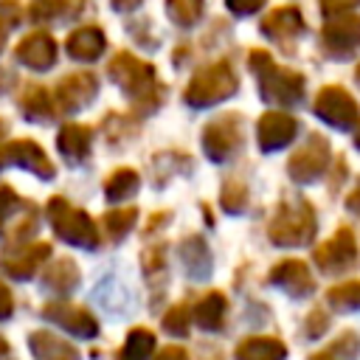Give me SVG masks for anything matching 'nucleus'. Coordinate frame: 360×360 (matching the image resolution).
I'll use <instances>...</instances> for the list:
<instances>
[{"instance_id": "1", "label": "nucleus", "mask_w": 360, "mask_h": 360, "mask_svg": "<svg viewBox=\"0 0 360 360\" xmlns=\"http://www.w3.org/2000/svg\"><path fill=\"white\" fill-rule=\"evenodd\" d=\"M318 231V222H315V211L307 200H290V202H281L270 219V228H267V236L273 245H281V248H298V245H307L312 242Z\"/></svg>"}, {"instance_id": "2", "label": "nucleus", "mask_w": 360, "mask_h": 360, "mask_svg": "<svg viewBox=\"0 0 360 360\" xmlns=\"http://www.w3.org/2000/svg\"><path fill=\"white\" fill-rule=\"evenodd\" d=\"M250 68L259 76L262 96L276 104H295L304 98V76L287 68H278L267 51H250Z\"/></svg>"}, {"instance_id": "3", "label": "nucleus", "mask_w": 360, "mask_h": 360, "mask_svg": "<svg viewBox=\"0 0 360 360\" xmlns=\"http://www.w3.org/2000/svg\"><path fill=\"white\" fill-rule=\"evenodd\" d=\"M110 79L143 107H152L158 101V76L152 65L135 59L132 53H118L110 62Z\"/></svg>"}, {"instance_id": "4", "label": "nucleus", "mask_w": 360, "mask_h": 360, "mask_svg": "<svg viewBox=\"0 0 360 360\" xmlns=\"http://www.w3.org/2000/svg\"><path fill=\"white\" fill-rule=\"evenodd\" d=\"M45 211H48V219H51L53 231L65 242H70L76 248H96L98 245V231H96L93 219L82 208H73L62 197H53Z\"/></svg>"}, {"instance_id": "5", "label": "nucleus", "mask_w": 360, "mask_h": 360, "mask_svg": "<svg viewBox=\"0 0 360 360\" xmlns=\"http://www.w3.org/2000/svg\"><path fill=\"white\" fill-rule=\"evenodd\" d=\"M233 90H236V73L231 70L228 62H217L194 73V79L186 87V101L191 107H208L228 98Z\"/></svg>"}, {"instance_id": "6", "label": "nucleus", "mask_w": 360, "mask_h": 360, "mask_svg": "<svg viewBox=\"0 0 360 360\" xmlns=\"http://www.w3.org/2000/svg\"><path fill=\"white\" fill-rule=\"evenodd\" d=\"M321 42H323V51L335 59H346V56L357 53L360 51V17L349 14V11L332 14L323 22Z\"/></svg>"}, {"instance_id": "7", "label": "nucleus", "mask_w": 360, "mask_h": 360, "mask_svg": "<svg viewBox=\"0 0 360 360\" xmlns=\"http://www.w3.org/2000/svg\"><path fill=\"white\" fill-rule=\"evenodd\" d=\"M242 143V118L236 112H225L205 124L202 129V149L211 160H228Z\"/></svg>"}, {"instance_id": "8", "label": "nucleus", "mask_w": 360, "mask_h": 360, "mask_svg": "<svg viewBox=\"0 0 360 360\" xmlns=\"http://www.w3.org/2000/svg\"><path fill=\"white\" fill-rule=\"evenodd\" d=\"M315 112L321 121L338 127V129H349L357 124L360 118V107L357 101L338 84H329V87H321V93L315 96Z\"/></svg>"}, {"instance_id": "9", "label": "nucleus", "mask_w": 360, "mask_h": 360, "mask_svg": "<svg viewBox=\"0 0 360 360\" xmlns=\"http://www.w3.org/2000/svg\"><path fill=\"white\" fill-rule=\"evenodd\" d=\"M329 166V143L321 135H309L307 143L301 149H295V155L287 163V172L295 183H312L318 180Z\"/></svg>"}, {"instance_id": "10", "label": "nucleus", "mask_w": 360, "mask_h": 360, "mask_svg": "<svg viewBox=\"0 0 360 360\" xmlns=\"http://www.w3.org/2000/svg\"><path fill=\"white\" fill-rule=\"evenodd\" d=\"M312 259L323 273H343L346 267H352L357 259V242H354L352 228H346V225L338 228L332 239H326L323 245L315 248Z\"/></svg>"}, {"instance_id": "11", "label": "nucleus", "mask_w": 360, "mask_h": 360, "mask_svg": "<svg viewBox=\"0 0 360 360\" xmlns=\"http://www.w3.org/2000/svg\"><path fill=\"white\" fill-rule=\"evenodd\" d=\"M42 315H45V318H51L53 323L65 326L68 332L79 335V338H93V335L98 332L96 318H93L84 307L70 304V301H51V304H45V307H42Z\"/></svg>"}, {"instance_id": "12", "label": "nucleus", "mask_w": 360, "mask_h": 360, "mask_svg": "<svg viewBox=\"0 0 360 360\" xmlns=\"http://www.w3.org/2000/svg\"><path fill=\"white\" fill-rule=\"evenodd\" d=\"M298 132V124L290 112H281V110H270L259 118V127H256V135H259V146L264 152H273V149H281L287 146Z\"/></svg>"}, {"instance_id": "13", "label": "nucleus", "mask_w": 360, "mask_h": 360, "mask_svg": "<svg viewBox=\"0 0 360 360\" xmlns=\"http://www.w3.org/2000/svg\"><path fill=\"white\" fill-rule=\"evenodd\" d=\"M51 256V245L48 242H34V245H20V248H8L0 256V267L14 276V278H28L34 276V270H39V264Z\"/></svg>"}, {"instance_id": "14", "label": "nucleus", "mask_w": 360, "mask_h": 360, "mask_svg": "<svg viewBox=\"0 0 360 360\" xmlns=\"http://www.w3.org/2000/svg\"><path fill=\"white\" fill-rule=\"evenodd\" d=\"M270 281L276 287H281L284 292H290L292 298H304L315 290V278L309 273V267L301 259H284L270 270Z\"/></svg>"}, {"instance_id": "15", "label": "nucleus", "mask_w": 360, "mask_h": 360, "mask_svg": "<svg viewBox=\"0 0 360 360\" xmlns=\"http://www.w3.org/2000/svg\"><path fill=\"white\" fill-rule=\"evenodd\" d=\"M6 163H17L22 169H31L39 177H53V163L48 160V155L34 141H11V143L0 146V166H6Z\"/></svg>"}, {"instance_id": "16", "label": "nucleus", "mask_w": 360, "mask_h": 360, "mask_svg": "<svg viewBox=\"0 0 360 360\" xmlns=\"http://www.w3.org/2000/svg\"><path fill=\"white\" fill-rule=\"evenodd\" d=\"M93 93H96V79H93V73H70V76H65L59 84H56V101H53V107L56 110H76V107H82V104H87L90 98H93Z\"/></svg>"}, {"instance_id": "17", "label": "nucleus", "mask_w": 360, "mask_h": 360, "mask_svg": "<svg viewBox=\"0 0 360 360\" xmlns=\"http://www.w3.org/2000/svg\"><path fill=\"white\" fill-rule=\"evenodd\" d=\"M262 31L276 39V42H292L301 31H304V17L295 6H281V8H273L264 20H262ZM290 48V45H287Z\"/></svg>"}, {"instance_id": "18", "label": "nucleus", "mask_w": 360, "mask_h": 360, "mask_svg": "<svg viewBox=\"0 0 360 360\" xmlns=\"http://www.w3.org/2000/svg\"><path fill=\"white\" fill-rule=\"evenodd\" d=\"M17 59H20L22 65L34 68V70H45V68H51L53 59H56V42H53L48 34H42V31L28 34V37L17 45Z\"/></svg>"}, {"instance_id": "19", "label": "nucleus", "mask_w": 360, "mask_h": 360, "mask_svg": "<svg viewBox=\"0 0 360 360\" xmlns=\"http://www.w3.org/2000/svg\"><path fill=\"white\" fill-rule=\"evenodd\" d=\"M233 357L236 360H287V346L278 338L253 335V338H245L236 346Z\"/></svg>"}, {"instance_id": "20", "label": "nucleus", "mask_w": 360, "mask_h": 360, "mask_svg": "<svg viewBox=\"0 0 360 360\" xmlns=\"http://www.w3.org/2000/svg\"><path fill=\"white\" fill-rule=\"evenodd\" d=\"M28 346H31L37 360H79V352L68 340H62L59 335L45 332V329L34 332L28 338Z\"/></svg>"}, {"instance_id": "21", "label": "nucleus", "mask_w": 360, "mask_h": 360, "mask_svg": "<svg viewBox=\"0 0 360 360\" xmlns=\"http://www.w3.org/2000/svg\"><path fill=\"white\" fill-rule=\"evenodd\" d=\"M104 45H107L104 42V34L96 25H84V28H79V31H73L68 37V53L73 59H82V62L96 59L104 51Z\"/></svg>"}, {"instance_id": "22", "label": "nucleus", "mask_w": 360, "mask_h": 360, "mask_svg": "<svg viewBox=\"0 0 360 360\" xmlns=\"http://www.w3.org/2000/svg\"><path fill=\"white\" fill-rule=\"evenodd\" d=\"M225 309H228V301L222 292L211 290L208 295L200 298V304L194 307V321L202 326V329H219L222 326V318H225Z\"/></svg>"}, {"instance_id": "23", "label": "nucleus", "mask_w": 360, "mask_h": 360, "mask_svg": "<svg viewBox=\"0 0 360 360\" xmlns=\"http://www.w3.org/2000/svg\"><path fill=\"white\" fill-rule=\"evenodd\" d=\"M180 256H183V264L191 276H208L211 273V253L200 236H188L180 245Z\"/></svg>"}, {"instance_id": "24", "label": "nucleus", "mask_w": 360, "mask_h": 360, "mask_svg": "<svg viewBox=\"0 0 360 360\" xmlns=\"http://www.w3.org/2000/svg\"><path fill=\"white\" fill-rule=\"evenodd\" d=\"M90 149V129L82 124H68L59 132V152L68 155L70 160H82Z\"/></svg>"}, {"instance_id": "25", "label": "nucleus", "mask_w": 360, "mask_h": 360, "mask_svg": "<svg viewBox=\"0 0 360 360\" xmlns=\"http://www.w3.org/2000/svg\"><path fill=\"white\" fill-rule=\"evenodd\" d=\"M357 357H360V335L357 332H343L326 349L315 352L309 360H357Z\"/></svg>"}, {"instance_id": "26", "label": "nucleus", "mask_w": 360, "mask_h": 360, "mask_svg": "<svg viewBox=\"0 0 360 360\" xmlns=\"http://www.w3.org/2000/svg\"><path fill=\"white\" fill-rule=\"evenodd\" d=\"M152 349H155V335L149 329H143V326H135L127 335V340H124V346H121L115 360H146L152 354Z\"/></svg>"}, {"instance_id": "27", "label": "nucleus", "mask_w": 360, "mask_h": 360, "mask_svg": "<svg viewBox=\"0 0 360 360\" xmlns=\"http://www.w3.org/2000/svg\"><path fill=\"white\" fill-rule=\"evenodd\" d=\"M45 284L51 290H59V292H68L79 284V270L70 259H56L51 267H45Z\"/></svg>"}, {"instance_id": "28", "label": "nucleus", "mask_w": 360, "mask_h": 360, "mask_svg": "<svg viewBox=\"0 0 360 360\" xmlns=\"http://www.w3.org/2000/svg\"><path fill=\"white\" fill-rule=\"evenodd\" d=\"M20 104H22V110H25L28 118H51L53 110H56L53 101H51V96L45 93V87H37V84L25 87V93L20 96Z\"/></svg>"}, {"instance_id": "29", "label": "nucleus", "mask_w": 360, "mask_h": 360, "mask_svg": "<svg viewBox=\"0 0 360 360\" xmlns=\"http://www.w3.org/2000/svg\"><path fill=\"white\" fill-rule=\"evenodd\" d=\"M138 188V174L132 172V169H118V172H112L110 174V180H107V200H112V202H121V200H127L132 191Z\"/></svg>"}, {"instance_id": "30", "label": "nucleus", "mask_w": 360, "mask_h": 360, "mask_svg": "<svg viewBox=\"0 0 360 360\" xmlns=\"http://www.w3.org/2000/svg\"><path fill=\"white\" fill-rule=\"evenodd\" d=\"M326 301H329L335 309H340V312H346V309H360V278H357V281H343V284L332 287V290L326 292Z\"/></svg>"}, {"instance_id": "31", "label": "nucleus", "mask_w": 360, "mask_h": 360, "mask_svg": "<svg viewBox=\"0 0 360 360\" xmlns=\"http://www.w3.org/2000/svg\"><path fill=\"white\" fill-rule=\"evenodd\" d=\"M166 8L174 22L180 25H194L202 14V0H166Z\"/></svg>"}, {"instance_id": "32", "label": "nucleus", "mask_w": 360, "mask_h": 360, "mask_svg": "<svg viewBox=\"0 0 360 360\" xmlns=\"http://www.w3.org/2000/svg\"><path fill=\"white\" fill-rule=\"evenodd\" d=\"M135 217H138L135 208H112V211L104 214V225H107V231H110L112 239H121L135 225Z\"/></svg>"}, {"instance_id": "33", "label": "nucleus", "mask_w": 360, "mask_h": 360, "mask_svg": "<svg viewBox=\"0 0 360 360\" xmlns=\"http://www.w3.org/2000/svg\"><path fill=\"white\" fill-rule=\"evenodd\" d=\"M245 202H248V188H245V183L236 180V177L225 180V186H222V208L231 211V214H239V211L245 208Z\"/></svg>"}, {"instance_id": "34", "label": "nucleus", "mask_w": 360, "mask_h": 360, "mask_svg": "<svg viewBox=\"0 0 360 360\" xmlns=\"http://www.w3.org/2000/svg\"><path fill=\"white\" fill-rule=\"evenodd\" d=\"M70 11L68 0H34L31 3V20L34 22H48L53 17H62Z\"/></svg>"}, {"instance_id": "35", "label": "nucleus", "mask_w": 360, "mask_h": 360, "mask_svg": "<svg viewBox=\"0 0 360 360\" xmlns=\"http://www.w3.org/2000/svg\"><path fill=\"white\" fill-rule=\"evenodd\" d=\"M163 329L172 332V335H186L188 332V309L183 304L172 307L166 315H163Z\"/></svg>"}, {"instance_id": "36", "label": "nucleus", "mask_w": 360, "mask_h": 360, "mask_svg": "<svg viewBox=\"0 0 360 360\" xmlns=\"http://www.w3.org/2000/svg\"><path fill=\"white\" fill-rule=\"evenodd\" d=\"M25 205H22V200L8 188V186H3L0 188V231L6 228V222H8V217L11 214H17V211H22Z\"/></svg>"}, {"instance_id": "37", "label": "nucleus", "mask_w": 360, "mask_h": 360, "mask_svg": "<svg viewBox=\"0 0 360 360\" xmlns=\"http://www.w3.org/2000/svg\"><path fill=\"white\" fill-rule=\"evenodd\" d=\"M307 329V338H321L323 332H326V326H329V315L323 312V309H312L309 315H307V323H304Z\"/></svg>"}, {"instance_id": "38", "label": "nucleus", "mask_w": 360, "mask_h": 360, "mask_svg": "<svg viewBox=\"0 0 360 360\" xmlns=\"http://www.w3.org/2000/svg\"><path fill=\"white\" fill-rule=\"evenodd\" d=\"M360 0H321V11L323 14H343V11H349L352 6H357Z\"/></svg>"}, {"instance_id": "39", "label": "nucleus", "mask_w": 360, "mask_h": 360, "mask_svg": "<svg viewBox=\"0 0 360 360\" xmlns=\"http://www.w3.org/2000/svg\"><path fill=\"white\" fill-rule=\"evenodd\" d=\"M264 0H228V8L233 14H253Z\"/></svg>"}, {"instance_id": "40", "label": "nucleus", "mask_w": 360, "mask_h": 360, "mask_svg": "<svg viewBox=\"0 0 360 360\" xmlns=\"http://www.w3.org/2000/svg\"><path fill=\"white\" fill-rule=\"evenodd\" d=\"M155 360H188V354H186L183 346H163V349L155 354Z\"/></svg>"}, {"instance_id": "41", "label": "nucleus", "mask_w": 360, "mask_h": 360, "mask_svg": "<svg viewBox=\"0 0 360 360\" xmlns=\"http://www.w3.org/2000/svg\"><path fill=\"white\" fill-rule=\"evenodd\" d=\"M11 309H14V298H11L8 287H6V284H0V318H8V315H11Z\"/></svg>"}, {"instance_id": "42", "label": "nucleus", "mask_w": 360, "mask_h": 360, "mask_svg": "<svg viewBox=\"0 0 360 360\" xmlns=\"http://www.w3.org/2000/svg\"><path fill=\"white\" fill-rule=\"evenodd\" d=\"M346 205H349L352 211H360V188H357V191H354V194L346 200Z\"/></svg>"}, {"instance_id": "43", "label": "nucleus", "mask_w": 360, "mask_h": 360, "mask_svg": "<svg viewBox=\"0 0 360 360\" xmlns=\"http://www.w3.org/2000/svg\"><path fill=\"white\" fill-rule=\"evenodd\" d=\"M135 3H141V0H112V6H115V8H132Z\"/></svg>"}, {"instance_id": "44", "label": "nucleus", "mask_w": 360, "mask_h": 360, "mask_svg": "<svg viewBox=\"0 0 360 360\" xmlns=\"http://www.w3.org/2000/svg\"><path fill=\"white\" fill-rule=\"evenodd\" d=\"M6 352H8V343H6V340H3V338H0V357H3V354H6Z\"/></svg>"}, {"instance_id": "45", "label": "nucleus", "mask_w": 360, "mask_h": 360, "mask_svg": "<svg viewBox=\"0 0 360 360\" xmlns=\"http://www.w3.org/2000/svg\"><path fill=\"white\" fill-rule=\"evenodd\" d=\"M0 22H3V20H0ZM3 39H6V28L0 25V48H3Z\"/></svg>"}, {"instance_id": "46", "label": "nucleus", "mask_w": 360, "mask_h": 360, "mask_svg": "<svg viewBox=\"0 0 360 360\" xmlns=\"http://www.w3.org/2000/svg\"><path fill=\"white\" fill-rule=\"evenodd\" d=\"M354 79H357V84H360V65L354 68Z\"/></svg>"}, {"instance_id": "47", "label": "nucleus", "mask_w": 360, "mask_h": 360, "mask_svg": "<svg viewBox=\"0 0 360 360\" xmlns=\"http://www.w3.org/2000/svg\"><path fill=\"white\" fill-rule=\"evenodd\" d=\"M354 143H357V146H360V129H357V135H354Z\"/></svg>"}, {"instance_id": "48", "label": "nucleus", "mask_w": 360, "mask_h": 360, "mask_svg": "<svg viewBox=\"0 0 360 360\" xmlns=\"http://www.w3.org/2000/svg\"><path fill=\"white\" fill-rule=\"evenodd\" d=\"M3 129H6V127H3V121H0V138H3Z\"/></svg>"}]
</instances>
